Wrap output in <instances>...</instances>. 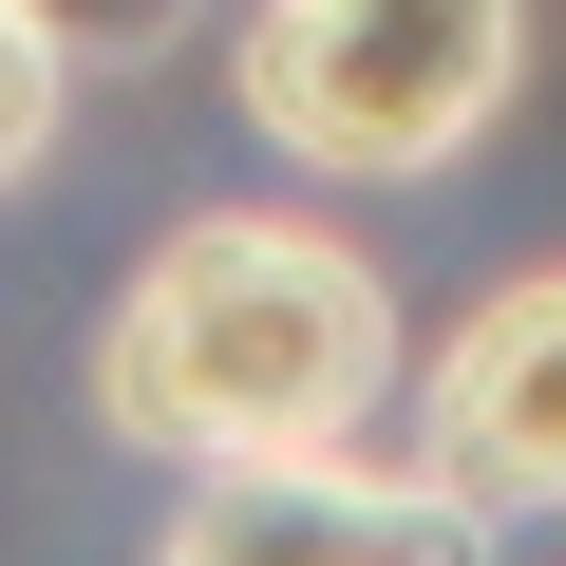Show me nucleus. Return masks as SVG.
I'll return each instance as SVG.
<instances>
[{
    "label": "nucleus",
    "mask_w": 566,
    "mask_h": 566,
    "mask_svg": "<svg viewBox=\"0 0 566 566\" xmlns=\"http://www.w3.org/2000/svg\"><path fill=\"white\" fill-rule=\"evenodd\" d=\"M397 397V283L303 208H189L95 322V416L189 472H340Z\"/></svg>",
    "instance_id": "f257e3e1"
},
{
    "label": "nucleus",
    "mask_w": 566,
    "mask_h": 566,
    "mask_svg": "<svg viewBox=\"0 0 566 566\" xmlns=\"http://www.w3.org/2000/svg\"><path fill=\"white\" fill-rule=\"evenodd\" d=\"M528 76V0H264L245 20V133L340 189L453 170Z\"/></svg>",
    "instance_id": "f03ea898"
},
{
    "label": "nucleus",
    "mask_w": 566,
    "mask_h": 566,
    "mask_svg": "<svg viewBox=\"0 0 566 566\" xmlns=\"http://www.w3.org/2000/svg\"><path fill=\"white\" fill-rule=\"evenodd\" d=\"M416 472L453 510H566V264L491 283V303L434 340V397H416Z\"/></svg>",
    "instance_id": "7ed1b4c3"
},
{
    "label": "nucleus",
    "mask_w": 566,
    "mask_h": 566,
    "mask_svg": "<svg viewBox=\"0 0 566 566\" xmlns=\"http://www.w3.org/2000/svg\"><path fill=\"white\" fill-rule=\"evenodd\" d=\"M151 566H491V510H453L434 472H208Z\"/></svg>",
    "instance_id": "20e7f679"
},
{
    "label": "nucleus",
    "mask_w": 566,
    "mask_h": 566,
    "mask_svg": "<svg viewBox=\"0 0 566 566\" xmlns=\"http://www.w3.org/2000/svg\"><path fill=\"white\" fill-rule=\"evenodd\" d=\"M20 20H39L76 76H133V57H170V39L208 20V0H20Z\"/></svg>",
    "instance_id": "39448f33"
},
{
    "label": "nucleus",
    "mask_w": 566,
    "mask_h": 566,
    "mask_svg": "<svg viewBox=\"0 0 566 566\" xmlns=\"http://www.w3.org/2000/svg\"><path fill=\"white\" fill-rule=\"evenodd\" d=\"M57 95H76V57L20 20V0H0V189H20V170L57 151Z\"/></svg>",
    "instance_id": "423d86ee"
}]
</instances>
